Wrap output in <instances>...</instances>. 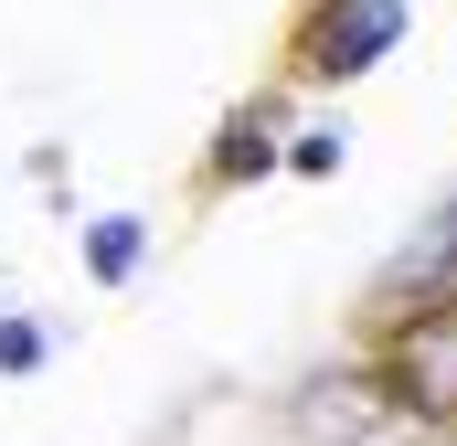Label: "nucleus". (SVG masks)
I'll return each instance as SVG.
<instances>
[{
  "instance_id": "1",
  "label": "nucleus",
  "mask_w": 457,
  "mask_h": 446,
  "mask_svg": "<svg viewBox=\"0 0 457 446\" xmlns=\"http://www.w3.org/2000/svg\"><path fill=\"white\" fill-rule=\"evenodd\" d=\"M383 393H394L404 415H426V425H457V298H447V309H426L415 330L394 340Z\"/></svg>"
},
{
  "instance_id": "2",
  "label": "nucleus",
  "mask_w": 457,
  "mask_h": 446,
  "mask_svg": "<svg viewBox=\"0 0 457 446\" xmlns=\"http://www.w3.org/2000/svg\"><path fill=\"white\" fill-rule=\"evenodd\" d=\"M404 43V0H320L309 21V75H372Z\"/></svg>"
},
{
  "instance_id": "3",
  "label": "nucleus",
  "mask_w": 457,
  "mask_h": 446,
  "mask_svg": "<svg viewBox=\"0 0 457 446\" xmlns=\"http://www.w3.org/2000/svg\"><path fill=\"white\" fill-rule=\"evenodd\" d=\"M298 425L320 446H394L404 436V404H383V383H309Z\"/></svg>"
},
{
  "instance_id": "4",
  "label": "nucleus",
  "mask_w": 457,
  "mask_h": 446,
  "mask_svg": "<svg viewBox=\"0 0 457 446\" xmlns=\"http://www.w3.org/2000/svg\"><path fill=\"white\" fill-rule=\"evenodd\" d=\"M457 277V192L447 202H436V213L415 223V234H404V255H394V266H383V298H394V309H404V298H415V287H426V298H436V287H447Z\"/></svg>"
},
{
  "instance_id": "5",
  "label": "nucleus",
  "mask_w": 457,
  "mask_h": 446,
  "mask_svg": "<svg viewBox=\"0 0 457 446\" xmlns=\"http://www.w3.org/2000/svg\"><path fill=\"white\" fill-rule=\"evenodd\" d=\"M255 170H277V128L266 117H234L224 149H213V181H255Z\"/></svg>"
},
{
  "instance_id": "6",
  "label": "nucleus",
  "mask_w": 457,
  "mask_h": 446,
  "mask_svg": "<svg viewBox=\"0 0 457 446\" xmlns=\"http://www.w3.org/2000/svg\"><path fill=\"white\" fill-rule=\"evenodd\" d=\"M86 266H96L107 287H117V277H138V223H128V213H107L96 234H86Z\"/></svg>"
},
{
  "instance_id": "7",
  "label": "nucleus",
  "mask_w": 457,
  "mask_h": 446,
  "mask_svg": "<svg viewBox=\"0 0 457 446\" xmlns=\"http://www.w3.org/2000/svg\"><path fill=\"white\" fill-rule=\"evenodd\" d=\"M43 361V330L32 319H0V372H32Z\"/></svg>"
},
{
  "instance_id": "8",
  "label": "nucleus",
  "mask_w": 457,
  "mask_h": 446,
  "mask_svg": "<svg viewBox=\"0 0 457 446\" xmlns=\"http://www.w3.org/2000/svg\"><path fill=\"white\" fill-rule=\"evenodd\" d=\"M287 160H298V170H341V128H309V138H298Z\"/></svg>"
}]
</instances>
